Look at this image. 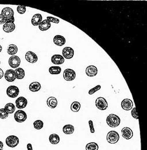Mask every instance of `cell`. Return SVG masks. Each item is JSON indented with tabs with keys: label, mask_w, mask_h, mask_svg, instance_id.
I'll return each mask as SVG.
<instances>
[{
	"label": "cell",
	"mask_w": 147,
	"mask_h": 150,
	"mask_svg": "<svg viewBox=\"0 0 147 150\" xmlns=\"http://www.w3.org/2000/svg\"><path fill=\"white\" fill-rule=\"evenodd\" d=\"M106 122L108 126H109L110 127L115 128L118 127L120 125L121 120L117 115H115L114 114H111L107 117Z\"/></svg>",
	"instance_id": "1"
},
{
	"label": "cell",
	"mask_w": 147,
	"mask_h": 150,
	"mask_svg": "<svg viewBox=\"0 0 147 150\" xmlns=\"http://www.w3.org/2000/svg\"><path fill=\"white\" fill-rule=\"evenodd\" d=\"M119 134L115 131H110L107 135V141L110 144H116L119 141Z\"/></svg>",
	"instance_id": "2"
},
{
	"label": "cell",
	"mask_w": 147,
	"mask_h": 150,
	"mask_svg": "<svg viewBox=\"0 0 147 150\" xmlns=\"http://www.w3.org/2000/svg\"><path fill=\"white\" fill-rule=\"evenodd\" d=\"M95 103L97 108L100 110H105L108 108V103L103 97H98Z\"/></svg>",
	"instance_id": "3"
},
{
	"label": "cell",
	"mask_w": 147,
	"mask_h": 150,
	"mask_svg": "<svg viewBox=\"0 0 147 150\" xmlns=\"http://www.w3.org/2000/svg\"><path fill=\"white\" fill-rule=\"evenodd\" d=\"M20 93V90L17 86H10L7 89V95L11 98L17 97Z\"/></svg>",
	"instance_id": "4"
},
{
	"label": "cell",
	"mask_w": 147,
	"mask_h": 150,
	"mask_svg": "<svg viewBox=\"0 0 147 150\" xmlns=\"http://www.w3.org/2000/svg\"><path fill=\"white\" fill-rule=\"evenodd\" d=\"M5 143L8 147L11 148H14L18 145L20 140L18 137L16 136H10L6 139Z\"/></svg>",
	"instance_id": "5"
},
{
	"label": "cell",
	"mask_w": 147,
	"mask_h": 150,
	"mask_svg": "<svg viewBox=\"0 0 147 150\" xmlns=\"http://www.w3.org/2000/svg\"><path fill=\"white\" fill-rule=\"evenodd\" d=\"M15 19L11 20H6L5 23L3 26L4 31L7 33H9L14 31L16 29V25L14 24Z\"/></svg>",
	"instance_id": "6"
},
{
	"label": "cell",
	"mask_w": 147,
	"mask_h": 150,
	"mask_svg": "<svg viewBox=\"0 0 147 150\" xmlns=\"http://www.w3.org/2000/svg\"><path fill=\"white\" fill-rule=\"evenodd\" d=\"M14 118L18 123H23L26 120L27 115L24 111L20 110L15 113Z\"/></svg>",
	"instance_id": "7"
},
{
	"label": "cell",
	"mask_w": 147,
	"mask_h": 150,
	"mask_svg": "<svg viewBox=\"0 0 147 150\" xmlns=\"http://www.w3.org/2000/svg\"><path fill=\"white\" fill-rule=\"evenodd\" d=\"M63 78L66 81H72L76 78V73L72 69H66L63 72Z\"/></svg>",
	"instance_id": "8"
},
{
	"label": "cell",
	"mask_w": 147,
	"mask_h": 150,
	"mask_svg": "<svg viewBox=\"0 0 147 150\" xmlns=\"http://www.w3.org/2000/svg\"><path fill=\"white\" fill-rule=\"evenodd\" d=\"M1 15L4 17L6 20H9L14 18V12L13 9L9 7L4 8L1 11Z\"/></svg>",
	"instance_id": "9"
},
{
	"label": "cell",
	"mask_w": 147,
	"mask_h": 150,
	"mask_svg": "<svg viewBox=\"0 0 147 150\" xmlns=\"http://www.w3.org/2000/svg\"><path fill=\"white\" fill-rule=\"evenodd\" d=\"M9 65L12 68H17L21 64V59L17 56H12L9 59Z\"/></svg>",
	"instance_id": "10"
},
{
	"label": "cell",
	"mask_w": 147,
	"mask_h": 150,
	"mask_svg": "<svg viewBox=\"0 0 147 150\" xmlns=\"http://www.w3.org/2000/svg\"><path fill=\"white\" fill-rule=\"evenodd\" d=\"M121 107L123 110L129 111L133 107V102L131 99H124L121 101Z\"/></svg>",
	"instance_id": "11"
},
{
	"label": "cell",
	"mask_w": 147,
	"mask_h": 150,
	"mask_svg": "<svg viewBox=\"0 0 147 150\" xmlns=\"http://www.w3.org/2000/svg\"><path fill=\"white\" fill-rule=\"evenodd\" d=\"M25 59L26 61L31 64H34L38 61L37 55L31 51H28L25 54Z\"/></svg>",
	"instance_id": "12"
},
{
	"label": "cell",
	"mask_w": 147,
	"mask_h": 150,
	"mask_svg": "<svg viewBox=\"0 0 147 150\" xmlns=\"http://www.w3.org/2000/svg\"><path fill=\"white\" fill-rule=\"evenodd\" d=\"M16 107L18 109H22L26 107L28 104V100L24 97H20L16 101Z\"/></svg>",
	"instance_id": "13"
},
{
	"label": "cell",
	"mask_w": 147,
	"mask_h": 150,
	"mask_svg": "<svg viewBox=\"0 0 147 150\" xmlns=\"http://www.w3.org/2000/svg\"><path fill=\"white\" fill-rule=\"evenodd\" d=\"M4 76L5 80L9 82H12L16 79V73H15V71L12 69L6 70Z\"/></svg>",
	"instance_id": "14"
},
{
	"label": "cell",
	"mask_w": 147,
	"mask_h": 150,
	"mask_svg": "<svg viewBox=\"0 0 147 150\" xmlns=\"http://www.w3.org/2000/svg\"><path fill=\"white\" fill-rule=\"evenodd\" d=\"M122 136L126 140H129L133 137V132L129 127H124L121 130Z\"/></svg>",
	"instance_id": "15"
},
{
	"label": "cell",
	"mask_w": 147,
	"mask_h": 150,
	"mask_svg": "<svg viewBox=\"0 0 147 150\" xmlns=\"http://www.w3.org/2000/svg\"><path fill=\"white\" fill-rule=\"evenodd\" d=\"M97 72L98 70L97 68L93 65L87 66L86 69V73L87 76L89 77H94L96 76Z\"/></svg>",
	"instance_id": "16"
},
{
	"label": "cell",
	"mask_w": 147,
	"mask_h": 150,
	"mask_svg": "<svg viewBox=\"0 0 147 150\" xmlns=\"http://www.w3.org/2000/svg\"><path fill=\"white\" fill-rule=\"evenodd\" d=\"M74 50L70 47H66L62 51L63 57L67 59H71L74 56Z\"/></svg>",
	"instance_id": "17"
},
{
	"label": "cell",
	"mask_w": 147,
	"mask_h": 150,
	"mask_svg": "<svg viewBox=\"0 0 147 150\" xmlns=\"http://www.w3.org/2000/svg\"><path fill=\"white\" fill-rule=\"evenodd\" d=\"M51 61L55 65H62L65 62V59L61 55H54L52 56Z\"/></svg>",
	"instance_id": "18"
},
{
	"label": "cell",
	"mask_w": 147,
	"mask_h": 150,
	"mask_svg": "<svg viewBox=\"0 0 147 150\" xmlns=\"http://www.w3.org/2000/svg\"><path fill=\"white\" fill-rule=\"evenodd\" d=\"M53 42L58 47H62L66 43V39L61 35H56L53 38Z\"/></svg>",
	"instance_id": "19"
},
{
	"label": "cell",
	"mask_w": 147,
	"mask_h": 150,
	"mask_svg": "<svg viewBox=\"0 0 147 150\" xmlns=\"http://www.w3.org/2000/svg\"><path fill=\"white\" fill-rule=\"evenodd\" d=\"M51 26V24L47 20L42 21L39 25V28L42 31H45L49 29Z\"/></svg>",
	"instance_id": "20"
},
{
	"label": "cell",
	"mask_w": 147,
	"mask_h": 150,
	"mask_svg": "<svg viewBox=\"0 0 147 150\" xmlns=\"http://www.w3.org/2000/svg\"><path fill=\"white\" fill-rule=\"evenodd\" d=\"M42 21V15L40 14H36L33 16L31 20V23L34 26H38L40 24Z\"/></svg>",
	"instance_id": "21"
},
{
	"label": "cell",
	"mask_w": 147,
	"mask_h": 150,
	"mask_svg": "<svg viewBox=\"0 0 147 150\" xmlns=\"http://www.w3.org/2000/svg\"><path fill=\"white\" fill-rule=\"evenodd\" d=\"M48 106L51 109H55L57 106V100L54 97H50L47 100Z\"/></svg>",
	"instance_id": "22"
},
{
	"label": "cell",
	"mask_w": 147,
	"mask_h": 150,
	"mask_svg": "<svg viewBox=\"0 0 147 150\" xmlns=\"http://www.w3.org/2000/svg\"><path fill=\"white\" fill-rule=\"evenodd\" d=\"M40 88H41V85L38 82H35L31 83L29 87V90H30V91L32 92H36L38 91H39L40 89Z\"/></svg>",
	"instance_id": "23"
},
{
	"label": "cell",
	"mask_w": 147,
	"mask_h": 150,
	"mask_svg": "<svg viewBox=\"0 0 147 150\" xmlns=\"http://www.w3.org/2000/svg\"><path fill=\"white\" fill-rule=\"evenodd\" d=\"M63 131L65 134H71L75 131V127L71 124L65 125L63 127Z\"/></svg>",
	"instance_id": "24"
},
{
	"label": "cell",
	"mask_w": 147,
	"mask_h": 150,
	"mask_svg": "<svg viewBox=\"0 0 147 150\" xmlns=\"http://www.w3.org/2000/svg\"><path fill=\"white\" fill-rule=\"evenodd\" d=\"M15 73H16V79H22L25 76V71L22 68H17L15 70Z\"/></svg>",
	"instance_id": "25"
},
{
	"label": "cell",
	"mask_w": 147,
	"mask_h": 150,
	"mask_svg": "<svg viewBox=\"0 0 147 150\" xmlns=\"http://www.w3.org/2000/svg\"><path fill=\"white\" fill-rule=\"evenodd\" d=\"M49 141L52 144H57L60 141V137L56 134H52L49 136Z\"/></svg>",
	"instance_id": "26"
},
{
	"label": "cell",
	"mask_w": 147,
	"mask_h": 150,
	"mask_svg": "<svg viewBox=\"0 0 147 150\" xmlns=\"http://www.w3.org/2000/svg\"><path fill=\"white\" fill-rule=\"evenodd\" d=\"M18 52V48L16 45H10L9 47H8L7 49V53L10 55H14L15 54H16Z\"/></svg>",
	"instance_id": "27"
},
{
	"label": "cell",
	"mask_w": 147,
	"mask_h": 150,
	"mask_svg": "<svg viewBox=\"0 0 147 150\" xmlns=\"http://www.w3.org/2000/svg\"><path fill=\"white\" fill-rule=\"evenodd\" d=\"M5 110L8 114H12L16 110V106L13 103H8L5 106Z\"/></svg>",
	"instance_id": "28"
},
{
	"label": "cell",
	"mask_w": 147,
	"mask_h": 150,
	"mask_svg": "<svg viewBox=\"0 0 147 150\" xmlns=\"http://www.w3.org/2000/svg\"><path fill=\"white\" fill-rule=\"evenodd\" d=\"M81 107V104L78 101L73 102L71 104V110L73 112H78Z\"/></svg>",
	"instance_id": "29"
},
{
	"label": "cell",
	"mask_w": 147,
	"mask_h": 150,
	"mask_svg": "<svg viewBox=\"0 0 147 150\" xmlns=\"http://www.w3.org/2000/svg\"><path fill=\"white\" fill-rule=\"evenodd\" d=\"M62 69L60 66H51L49 69V73L51 74H59L61 72Z\"/></svg>",
	"instance_id": "30"
},
{
	"label": "cell",
	"mask_w": 147,
	"mask_h": 150,
	"mask_svg": "<svg viewBox=\"0 0 147 150\" xmlns=\"http://www.w3.org/2000/svg\"><path fill=\"white\" fill-rule=\"evenodd\" d=\"M98 145L94 142L88 143L86 146V150H98Z\"/></svg>",
	"instance_id": "31"
},
{
	"label": "cell",
	"mask_w": 147,
	"mask_h": 150,
	"mask_svg": "<svg viewBox=\"0 0 147 150\" xmlns=\"http://www.w3.org/2000/svg\"><path fill=\"white\" fill-rule=\"evenodd\" d=\"M34 127L36 130H40L43 127V122L40 120H36L35 122H34Z\"/></svg>",
	"instance_id": "32"
},
{
	"label": "cell",
	"mask_w": 147,
	"mask_h": 150,
	"mask_svg": "<svg viewBox=\"0 0 147 150\" xmlns=\"http://www.w3.org/2000/svg\"><path fill=\"white\" fill-rule=\"evenodd\" d=\"M8 117V113L6 111L5 109H0V118L5 119Z\"/></svg>",
	"instance_id": "33"
},
{
	"label": "cell",
	"mask_w": 147,
	"mask_h": 150,
	"mask_svg": "<svg viewBox=\"0 0 147 150\" xmlns=\"http://www.w3.org/2000/svg\"><path fill=\"white\" fill-rule=\"evenodd\" d=\"M101 89V86L100 85H97L96 87L92 88V89H90V91H89V95H93L94 93H95L96 92L98 91L99 90Z\"/></svg>",
	"instance_id": "34"
},
{
	"label": "cell",
	"mask_w": 147,
	"mask_h": 150,
	"mask_svg": "<svg viewBox=\"0 0 147 150\" xmlns=\"http://www.w3.org/2000/svg\"><path fill=\"white\" fill-rule=\"evenodd\" d=\"M17 11L20 14H24L26 11V7L22 5H19L17 7Z\"/></svg>",
	"instance_id": "35"
},
{
	"label": "cell",
	"mask_w": 147,
	"mask_h": 150,
	"mask_svg": "<svg viewBox=\"0 0 147 150\" xmlns=\"http://www.w3.org/2000/svg\"><path fill=\"white\" fill-rule=\"evenodd\" d=\"M47 20L50 22H53V23H55V24H58L59 22V20L56 18L52 17H48Z\"/></svg>",
	"instance_id": "36"
},
{
	"label": "cell",
	"mask_w": 147,
	"mask_h": 150,
	"mask_svg": "<svg viewBox=\"0 0 147 150\" xmlns=\"http://www.w3.org/2000/svg\"><path fill=\"white\" fill-rule=\"evenodd\" d=\"M131 116H133V118H136V119H138V114H137V109L136 107L134 108H133V110H132L131 111Z\"/></svg>",
	"instance_id": "37"
},
{
	"label": "cell",
	"mask_w": 147,
	"mask_h": 150,
	"mask_svg": "<svg viewBox=\"0 0 147 150\" xmlns=\"http://www.w3.org/2000/svg\"><path fill=\"white\" fill-rule=\"evenodd\" d=\"M89 125L90 132L92 133H94L95 132V130H94V124H93V122L92 120H89Z\"/></svg>",
	"instance_id": "38"
},
{
	"label": "cell",
	"mask_w": 147,
	"mask_h": 150,
	"mask_svg": "<svg viewBox=\"0 0 147 150\" xmlns=\"http://www.w3.org/2000/svg\"><path fill=\"white\" fill-rule=\"evenodd\" d=\"M5 22H6V20L4 18V17L3 16V15L0 14V24H5Z\"/></svg>",
	"instance_id": "39"
},
{
	"label": "cell",
	"mask_w": 147,
	"mask_h": 150,
	"mask_svg": "<svg viewBox=\"0 0 147 150\" xmlns=\"http://www.w3.org/2000/svg\"><path fill=\"white\" fill-rule=\"evenodd\" d=\"M27 149H28V150H33L32 145L31 144L29 143L27 144Z\"/></svg>",
	"instance_id": "40"
},
{
	"label": "cell",
	"mask_w": 147,
	"mask_h": 150,
	"mask_svg": "<svg viewBox=\"0 0 147 150\" xmlns=\"http://www.w3.org/2000/svg\"><path fill=\"white\" fill-rule=\"evenodd\" d=\"M4 76V72L1 69H0V79H1Z\"/></svg>",
	"instance_id": "41"
},
{
	"label": "cell",
	"mask_w": 147,
	"mask_h": 150,
	"mask_svg": "<svg viewBox=\"0 0 147 150\" xmlns=\"http://www.w3.org/2000/svg\"><path fill=\"white\" fill-rule=\"evenodd\" d=\"M4 147V144L2 141H0V150H3Z\"/></svg>",
	"instance_id": "42"
},
{
	"label": "cell",
	"mask_w": 147,
	"mask_h": 150,
	"mask_svg": "<svg viewBox=\"0 0 147 150\" xmlns=\"http://www.w3.org/2000/svg\"><path fill=\"white\" fill-rule=\"evenodd\" d=\"M2 49H3V48H2L1 45H0V52H1L2 51Z\"/></svg>",
	"instance_id": "43"
},
{
	"label": "cell",
	"mask_w": 147,
	"mask_h": 150,
	"mask_svg": "<svg viewBox=\"0 0 147 150\" xmlns=\"http://www.w3.org/2000/svg\"><path fill=\"white\" fill-rule=\"evenodd\" d=\"M0 64H1V62H0Z\"/></svg>",
	"instance_id": "44"
}]
</instances>
